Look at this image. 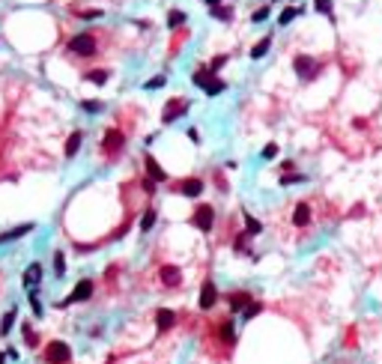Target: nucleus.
Here are the masks:
<instances>
[{
	"instance_id": "obj_34",
	"label": "nucleus",
	"mask_w": 382,
	"mask_h": 364,
	"mask_svg": "<svg viewBox=\"0 0 382 364\" xmlns=\"http://www.w3.org/2000/svg\"><path fill=\"white\" fill-rule=\"evenodd\" d=\"M317 12H323V15H331V3H328V0H317Z\"/></svg>"
},
{
	"instance_id": "obj_6",
	"label": "nucleus",
	"mask_w": 382,
	"mask_h": 364,
	"mask_svg": "<svg viewBox=\"0 0 382 364\" xmlns=\"http://www.w3.org/2000/svg\"><path fill=\"white\" fill-rule=\"evenodd\" d=\"M188 107H191V102H185V99H170V102L164 104V111H162V120H164V123H173V120H179V117L188 114Z\"/></svg>"
},
{
	"instance_id": "obj_38",
	"label": "nucleus",
	"mask_w": 382,
	"mask_h": 364,
	"mask_svg": "<svg viewBox=\"0 0 382 364\" xmlns=\"http://www.w3.org/2000/svg\"><path fill=\"white\" fill-rule=\"evenodd\" d=\"M24 338H27V343H30V346H36V335H33V329H30V325H24Z\"/></svg>"
},
{
	"instance_id": "obj_26",
	"label": "nucleus",
	"mask_w": 382,
	"mask_h": 364,
	"mask_svg": "<svg viewBox=\"0 0 382 364\" xmlns=\"http://www.w3.org/2000/svg\"><path fill=\"white\" fill-rule=\"evenodd\" d=\"M81 107H84L87 114H99L105 104H102V102H96V99H84V102H81Z\"/></svg>"
},
{
	"instance_id": "obj_20",
	"label": "nucleus",
	"mask_w": 382,
	"mask_h": 364,
	"mask_svg": "<svg viewBox=\"0 0 382 364\" xmlns=\"http://www.w3.org/2000/svg\"><path fill=\"white\" fill-rule=\"evenodd\" d=\"M245 230H248V236H257V233H263V224L257 221L254 215H248V212H245Z\"/></svg>"
},
{
	"instance_id": "obj_10",
	"label": "nucleus",
	"mask_w": 382,
	"mask_h": 364,
	"mask_svg": "<svg viewBox=\"0 0 382 364\" xmlns=\"http://www.w3.org/2000/svg\"><path fill=\"white\" fill-rule=\"evenodd\" d=\"M179 194L182 197H200L203 194V179H197V176L194 179H182L179 182Z\"/></svg>"
},
{
	"instance_id": "obj_36",
	"label": "nucleus",
	"mask_w": 382,
	"mask_h": 364,
	"mask_svg": "<svg viewBox=\"0 0 382 364\" xmlns=\"http://www.w3.org/2000/svg\"><path fill=\"white\" fill-rule=\"evenodd\" d=\"M162 84H164V78L159 75V78H152V81H146V90H159Z\"/></svg>"
},
{
	"instance_id": "obj_13",
	"label": "nucleus",
	"mask_w": 382,
	"mask_h": 364,
	"mask_svg": "<svg viewBox=\"0 0 382 364\" xmlns=\"http://www.w3.org/2000/svg\"><path fill=\"white\" fill-rule=\"evenodd\" d=\"M162 284H167V286H179L182 284V272L176 269V266H162Z\"/></svg>"
},
{
	"instance_id": "obj_24",
	"label": "nucleus",
	"mask_w": 382,
	"mask_h": 364,
	"mask_svg": "<svg viewBox=\"0 0 382 364\" xmlns=\"http://www.w3.org/2000/svg\"><path fill=\"white\" fill-rule=\"evenodd\" d=\"M15 316H18V311L12 308L6 316H3V322H0V335H9V329H12V322H15Z\"/></svg>"
},
{
	"instance_id": "obj_21",
	"label": "nucleus",
	"mask_w": 382,
	"mask_h": 364,
	"mask_svg": "<svg viewBox=\"0 0 382 364\" xmlns=\"http://www.w3.org/2000/svg\"><path fill=\"white\" fill-rule=\"evenodd\" d=\"M269 45H272V39H269V36H266V39H260V42L251 48V57H254V60H260L266 51H269Z\"/></svg>"
},
{
	"instance_id": "obj_12",
	"label": "nucleus",
	"mask_w": 382,
	"mask_h": 364,
	"mask_svg": "<svg viewBox=\"0 0 382 364\" xmlns=\"http://www.w3.org/2000/svg\"><path fill=\"white\" fill-rule=\"evenodd\" d=\"M293 224H296V227H308V224H311V206H308V203H299V206L293 209Z\"/></svg>"
},
{
	"instance_id": "obj_16",
	"label": "nucleus",
	"mask_w": 382,
	"mask_h": 364,
	"mask_svg": "<svg viewBox=\"0 0 382 364\" xmlns=\"http://www.w3.org/2000/svg\"><path fill=\"white\" fill-rule=\"evenodd\" d=\"M81 140H84V134L81 131H72L69 134V140H66V158H75V156H78V150H81Z\"/></svg>"
},
{
	"instance_id": "obj_30",
	"label": "nucleus",
	"mask_w": 382,
	"mask_h": 364,
	"mask_svg": "<svg viewBox=\"0 0 382 364\" xmlns=\"http://www.w3.org/2000/svg\"><path fill=\"white\" fill-rule=\"evenodd\" d=\"M299 12H301V9H284V12H281V18H278V24H287V21H293Z\"/></svg>"
},
{
	"instance_id": "obj_23",
	"label": "nucleus",
	"mask_w": 382,
	"mask_h": 364,
	"mask_svg": "<svg viewBox=\"0 0 382 364\" xmlns=\"http://www.w3.org/2000/svg\"><path fill=\"white\" fill-rule=\"evenodd\" d=\"M54 275H57V278H63V275H66V257H63V251H57V254H54Z\"/></svg>"
},
{
	"instance_id": "obj_18",
	"label": "nucleus",
	"mask_w": 382,
	"mask_h": 364,
	"mask_svg": "<svg viewBox=\"0 0 382 364\" xmlns=\"http://www.w3.org/2000/svg\"><path fill=\"white\" fill-rule=\"evenodd\" d=\"M248 305H251V293H245V289H239V293L230 296V311H233V313L242 311V308H248Z\"/></svg>"
},
{
	"instance_id": "obj_15",
	"label": "nucleus",
	"mask_w": 382,
	"mask_h": 364,
	"mask_svg": "<svg viewBox=\"0 0 382 364\" xmlns=\"http://www.w3.org/2000/svg\"><path fill=\"white\" fill-rule=\"evenodd\" d=\"M173 322H176V313H173V311H167V308H159V311H156V325H159V332L170 329Z\"/></svg>"
},
{
	"instance_id": "obj_19",
	"label": "nucleus",
	"mask_w": 382,
	"mask_h": 364,
	"mask_svg": "<svg viewBox=\"0 0 382 364\" xmlns=\"http://www.w3.org/2000/svg\"><path fill=\"white\" fill-rule=\"evenodd\" d=\"M209 6V12L215 15V18H221V21H230L233 18V9L227 6V3H206Z\"/></svg>"
},
{
	"instance_id": "obj_32",
	"label": "nucleus",
	"mask_w": 382,
	"mask_h": 364,
	"mask_svg": "<svg viewBox=\"0 0 382 364\" xmlns=\"http://www.w3.org/2000/svg\"><path fill=\"white\" fill-rule=\"evenodd\" d=\"M278 156V143H266L263 147V158H275Z\"/></svg>"
},
{
	"instance_id": "obj_29",
	"label": "nucleus",
	"mask_w": 382,
	"mask_h": 364,
	"mask_svg": "<svg viewBox=\"0 0 382 364\" xmlns=\"http://www.w3.org/2000/svg\"><path fill=\"white\" fill-rule=\"evenodd\" d=\"M260 311H263V305H260V302H251V305L245 308V319H254Z\"/></svg>"
},
{
	"instance_id": "obj_17",
	"label": "nucleus",
	"mask_w": 382,
	"mask_h": 364,
	"mask_svg": "<svg viewBox=\"0 0 382 364\" xmlns=\"http://www.w3.org/2000/svg\"><path fill=\"white\" fill-rule=\"evenodd\" d=\"M21 281H24V286H33V284H39V281H42V263H30Z\"/></svg>"
},
{
	"instance_id": "obj_27",
	"label": "nucleus",
	"mask_w": 382,
	"mask_h": 364,
	"mask_svg": "<svg viewBox=\"0 0 382 364\" xmlns=\"http://www.w3.org/2000/svg\"><path fill=\"white\" fill-rule=\"evenodd\" d=\"M221 338H224V343H236V335H233V322H224V325H221Z\"/></svg>"
},
{
	"instance_id": "obj_25",
	"label": "nucleus",
	"mask_w": 382,
	"mask_h": 364,
	"mask_svg": "<svg viewBox=\"0 0 382 364\" xmlns=\"http://www.w3.org/2000/svg\"><path fill=\"white\" fill-rule=\"evenodd\" d=\"M84 78H87L90 84H105V81H108V72H105V69H96V72H87Z\"/></svg>"
},
{
	"instance_id": "obj_9",
	"label": "nucleus",
	"mask_w": 382,
	"mask_h": 364,
	"mask_svg": "<svg viewBox=\"0 0 382 364\" xmlns=\"http://www.w3.org/2000/svg\"><path fill=\"white\" fill-rule=\"evenodd\" d=\"M215 302H218V286H215V281H206L200 286V311L215 308Z\"/></svg>"
},
{
	"instance_id": "obj_11",
	"label": "nucleus",
	"mask_w": 382,
	"mask_h": 364,
	"mask_svg": "<svg viewBox=\"0 0 382 364\" xmlns=\"http://www.w3.org/2000/svg\"><path fill=\"white\" fill-rule=\"evenodd\" d=\"M143 164H146V173H149V179H152V182H164V179H167V173H164V167H162V164H159L156 158H152L149 153L143 156Z\"/></svg>"
},
{
	"instance_id": "obj_33",
	"label": "nucleus",
	"mask_w": 382,
	"mask_h": 364,
	"mask_svg": "<svg viewBox=\"0 0 382 364\" xmlns=\"http://www.w3.org/2000/svg\"><path fill=\"white\" fill-rule=\"evenodd\" d=\"M233 248H236V254H239V251H248V233H245V236H236Z\"/></svg>"
},
{
	"instance_id": "obj_2",
	"label": "nucleus",
	"mask_w": 382,
	"mask_h": 364,
	"mask_svg": "<svg viewBox=\"0 0 382 364\" xmlns=\"http://www.w3.org/2000/svg\"><path fill=\"white\" fill-rule=\"evenodd\" d=\"M45 361L48 364H69L72 361V346L66 340H51L45 349Z\"/></svg>"
},
{
	"instance_id": "obj_28",
	"label": "nucleus",
	"mask_w": 382,
	"mask_h": 364,
	"mask_svg": "<svg viewBox=\"0 0 382 364\" xmlns=\"http://www.w3.org/2000/svg\"><path fill=\"white\" fill-rule=\"evenodd\" d=\"M185 21V12H179V9H173L170 15H167V27H179Z\"/></svg>"
},
{
	"instance_id": "obj_7",
	"label": "nucleus",
	"mask_w": 382,
	"mask_h": 364,
	"mask_svg": "<svg viewBox=\"0 0 382 364\" xmlns=\"http://www.w3.org/2000/svg\"><path fill=\"white\" fill-rule=\"evenodd\" d=\"M123 143H126V134H123L120 129H108L105 137H102V150H105L108 156H113L117 150H123Z\"/></svg>"
},
{
	"instance_id": "obj_22",
	"label": "nucleus",
	"mask_w": 382,
	"mask_h": 364,
	"mask_svg": "<svg viewBox=\"0 0 382 364\" xmlns=\"http://www.w3.org/2000/svg\"><path fill=\"white\" fill-rule=\"evenodd\" d=\"M152 224H156V209H146L143 218H140V230L146 233V230H152Z\"/></svg>"
},
{
	"instance_id": "obj_40",
	"label": "nucleus",
	"mask_w": 382,
	"mask_h": 364,
	"mask_svg": "<svg viewBox=\"0 0 382 364\" xmlns=\"http://www.w3.org/2000/svg\"><path fill=\"white\" fill-rule=\"evenodd\" d=\"M0 364H6V355H3V352H0Z\"/></svg>"
},
{
	"instance_id": "obj_4",
	"label": "nucleus",
	"mask_w": 382,
	"mask_h": 364,
	"mask_svg": "<svg viewBox=\"0 0 382 364\" xmlns=\"http://www.w3.org/2000/svg\"><path fill=\"white\" fill-rule=\"evenodd\" d=\"M191 224H194L200 233H209L212 224H215V209H212L209 203H200V206L194 209V215H191Z\"/></svg>"
},
{
	"instance_id": "obj_1",
	"label": "nucleus",
	"mask_w": 382,
	"mask_h": 364,
	"mask_svg": "<svg viewBox=\"0 0 382 364\" xmlns=\"http://www.w3.org/2000/svg\"><path fill=\"white\" fill-rule=\"evenodd\" d=\"M69 54H78V57H93L96 54V39L90 33H78V36H72L69 39Z\"/></svg>"
},
{
	"instance_id": "obj_5",
	"label": "nucleus",
	"mask_w": 382,
	"mask_h": 364,
	"mask_svg": "<svg viewBox=\"0 0 382 364\" xmlns=\"http://www.w3.org/2000/svg\"><path fill=\"white\" fill-rule=\"evenodd\" d=\"M293 69H296V75H299L301 81H311V78H317L320 63H317V60H311L308 54H299V57L293 60Z\"/></svg>"
},
{
	"instance_id": "obj_3",
	"label": "nucleus",
	"mask_w": 382,
	"mask_h": 364,
	"mask_svg": "<svg viewBox=\"0 0 382 364\" xmlns=\"http://www.w3.org/2000/svg\"><path fill=\"white\" fill-rule=\"evenodd\" d=\"M191 81H194L197 87H203V93H206V96L224 93V81H215V75H212L209 69H197V72H194V78H191Z\"/></svg>"
},
{
	"instance_id": "obj_14",
	"label": "nucleus",
	"mask_w": 382,
	"mask_h": 364,
	"mask_svg": "<svg viewBox=\"0 0 382 364\" xmlns=\"http://www.w3.org/2000/svg\"><path fill=\"white\" fill-rule=\"evenodd\" d=\"M30 230H33V224H21V227H12V230H6V233H0V245H9V242L27 236Z\"/></svg>"
},
{
	"instance_id": "obj_37",
	"label": "nucleus",
	"mask_w": 382,
	"mask_h": 364,
	"mask_svg": "<svg viewBox=\"0 0 382 364\" xmlns=\"http://www.w3.org/2000/svg\"><path fill=\"white\" fill-rule=\"evenodd\" d=\"M293 182H304V176H281V185H293Z\"/></svg>"
},
{
	"instance_id": "obj_31",
	"label": "nucleus",
	"mask_w": 382,
	"mask_h": 364,
	"mask_svg": "<svg viewBox=\"0 0 382 364\" xmlns=\"http://www.w3.org/2000/svg\"><path fill=\"white\" fill-rule=\"evenodd\" d=\"M269 15H272V9H269V6H263V9H257V12L251 15V21H266Z\"/></svg>"
},
{
	"instance_id": "obj_39",
	"label": "nucleus",
	"mask_w": 382,
	"mask_h": 364,
	"mask_svg": "<svg viewBox=\"0 0 382 364\" xmlns=\"http://www.w3.org/2000/svg\"><path fill=\"white\" fill-rule=\"evenodd\" d=\"M30 305H33L36 313H42V305H39V296H36V293H30Z\"/></svg>"
},
{
	"instance_id": "obj_35",
	"label": "nucleus",
	"mask_w": 382,
	"mask_h": 364,
	"mask_svg": "<svg viewBox=\"0 0 382 364\" xmlns=\"http://www.w3.org/2000/svg\"><path fill=\"white\" fill-rule=\"evenodd\" d=\"M224 63H227V57H224V54H221V57H215V60L209 63V72H212V75H215V72H218V69H221Z\"/></svg>"
},
{
	"instance_id": "obj_8",
	"label": "nucleus",
	"mask_w": 382,
	"mask_h": 364,
	"mask_svg": "<svg viewBox=\"0 0 382 364\" xmlns=\"http://www.w3.org/2000/svg\"><path fill=\"white\" fill-rule=\"evenodd\" d=\"M93 289H96V284H93L90 278L78 281V286L72 289V296H69V299H63V305H72V302H87V299L93 296Z\"/></svg>"
}]
</instances>
